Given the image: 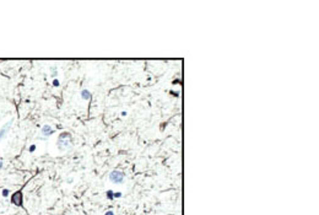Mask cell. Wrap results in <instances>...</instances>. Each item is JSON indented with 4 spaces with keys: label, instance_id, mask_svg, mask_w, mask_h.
<instances>
[{
    "label": "cell",
    "instance_id": "6",
    "mask_svg": "<svg viewBox=\"0 0 319 215\" xmlns=\"http://www.w3.org/2000/svg\"><path fill=\"white\" fill-rule=\"evenodd\" d=\"M80 96H81L83 100H90V99H91V92H90L87 89H83V90H81Z\"/></svg>",
    "mask_w": 319,
    "mask_h": 215
},
{
    "label": "cell",
    "instance_id": "7",
    "mask_svg": "<svg viewBox=\"0 0 319 215\" xmlns=\"http://www.w3.org/2000/svg\"><path fill=\"white\" fill-rule=\"evenodd\" d=\"M106 195H107V198H108L109 200H113V199H114V192H113L112 189H108L107 193H106Z\"/></svg>",
    "mask_w": 319,
    "mask_h": 215
},
{
    "label": "cell",
    "instance_id": "14",
    "mask_svg": "<svg viewBox=\"0 0 319 215\" xmlns=\"http://www.w3.org/2000/svg\"><path fill=\"white\" fill-rule=\"evenodd\" d=\"M3 166H4V162H3V160H0V170L3 168Z\"/></svg>",
    "mask_w": 319,
    "mask_h": 215
},
{
    "label": "cell",
    "instance_id": "11",
    "mask_svg": "<svg viewBox=\"0 0 319 215\" xmlns=\"http://www.w3.org/2000/svg\"><path fill=\"white\" fill-rule=\"evenodd\" d=\"M53 85H54V86H59V85H60V82H59V80H58L57 77L53 80Z\"/></svg>",
    "mask_w": 319,
    "mask_h": 215
},
{
    "label": "cell",
    "instance_id": "13",
    "mask_svg": "<svg viewBox=\"0 0 319 215\" xmlns=\"http://www.w3.org/2000/svg\"><path fill=\"white\" fill-rule=\"evenodd\" d=\"M105 215H114V211L113 210H108V211H106Z\"/></svg>",
    "mask_w": 319,
    "mask_h": 215
},
{
    "label": "cell",
    "instance_id": "10",
    "mask_svg": "<svg viewBox=\"0 0 319 215\" xmlns=\"http://www.w3.org/2000/svg\"><path fill=\"white\" fill-rule=\"evenodd\" d=\"M52 75H53L54 77L57 76V68H55V66H53V68H52Z\"/></svg>",
    "mask_w": 319,
    "mask_h": 215
},
{
    "label": "cell",
    "instance_id": "9",
    "mask_svg": "<svg viewBox=\"0 0 319 215\" xmlns=\"http://www.w3.org/2000/svg\"><path fill=\"white\" fill-rule=\"evenodd\" d=\"M123 193L122 192H114V198H122Z\"/></svg>",
    "mask_w": 319,
    "mask_h": 215
},
{
    "label": "cell",
    "instance_id": "4",
    "mask_svg": "<svg viewBox=\"0 0 319 215\" xmlns=\"http://www.w3.org/2000/svg\"><path fill=\"white\" fill-rule=\"evenodd\" d=\"M12 123H14V118H11L10 120H8L2 128H0V142H2V140L8 135V133H9V131H10Z\"/></svg>",
    "mask_w": 319,
    "mask_h": 215
},
{
    "label": "cell",
    "instance_id": "1",
    "mask_svg": "<svg viewBox=\"0 0 319 215\" xmlns=\"http://www.w3.org/2000/svg\"><path fill=\"white\" fill-rule=\"evenodd\" d=\"M70 133L68 132H63L59 138H58V149L59 150H68L71 148V143H70Z\"/></svg>",
    "mask_w": 319,
    "mask_h": 215
},
{
    "label": "cell",
    "instance_id": "3",
    "mask_svg": "<svg viewBox=\"0 0 319 215\" xmlns=\"http://www.w3.org/2000/svg\"><path fill=\"white\" fill-rule=\"evenodd\" d=\"M11 203L14 205H16V206H22L23 205V195H22L21 191H17V192H15L11 195Z\"/></svg>",
    "mask_w": 319,
    "mask_h": 215
},
{
    "label": "cell",
    "instance_id": "2",
    "mask_svg": "<svg viewBox=\"0 0 319 215\" xmlns=\"http://www.w3.org/2000/svg\"><path fill=\"white\" fill-rule=\"evenodd\" d=\"M108 178L114 185H122L125 181V174H124V172H122V171H119V170H113V171H111Z\"/></svg>",
    "mask_w": 319,
    "mask_h": 215
},
{
    "label": "cell",
    "instance_id": "12",
    "mask_svg": "<svg viewBox=\"0 0 319 215\" xmlns=\"http://www.w3.org/2000/svg\"><path fill=\"white\" fill-rule=\"evenodd\" d=\"M34 150H36V145H31V148L28 149V151H30V152H33Z\"/></svg>",
    "mask_w": 319,
    "mask_h": 215
},
{
    "label": "cell",
    "instance_id": "5",
    "mask_svg": "<svg viewBox=\"0 0 319 215\" xmlns=\"http://www.w3.org/2000/svg\"><path fill=\"white\" fill-rule=\"evenodd\" d=\"M54 133V129H53V127L52 125H49V124H44L42 128H41V134L43 135V137H51L52 134Z\"/></svg>",
    "mask_w": 319,
    "mask_h": 215
},
{
    "label": "cell",
    "instance_id": "8",
    "mask_svg": "<svg viewBox=\"0 0 319 215\" xmlns=\"http://www.w3.org/2000/svg\"><path fill=\"white\" fill-rule=\"evenodd\" d=\"M9 194H10V192H9V189H6V188H4V189L2 191V195H3L4 198H6V197H9Z\"/></svg>",
    "mask_w": 319,
    "mask_h": 215
}]
</instances>
